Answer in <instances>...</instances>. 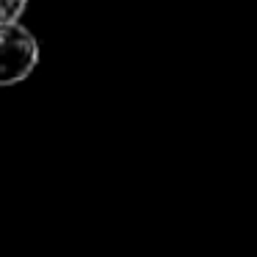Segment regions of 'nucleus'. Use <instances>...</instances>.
Masks as SVG:
<instances>
[{
  "label": "nucleus",
  "instance_id": "nucleus-2",
  "mask_svg": "<svg viewBox=\"0 0 257 257\" xmlns=\"http://www.w3.org/2000/svg\"><path fill=\"white\" fill-rule=\"evenodd\" d=\"M28 0H0V23H20Z\"/></svg>",
  "mask_w": 257,
  "mask_h": 257
},
{
  "label": "nucleus",
  "instance_id": "nucleus-1",
  "mask_svg": "<svg viewBox=\"0 0 257 257\" xmlns=\"http://www.w3.org/2000/svg\"><path fill=\"white\" fill-rule=\"evenodd\" d=\"M39 42L23 23H0V86H17L34 75Z\"/></svg>",
  "mask_w": 257,
  "mask_h": 257
}]
</instances>
